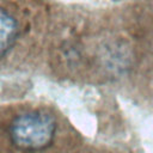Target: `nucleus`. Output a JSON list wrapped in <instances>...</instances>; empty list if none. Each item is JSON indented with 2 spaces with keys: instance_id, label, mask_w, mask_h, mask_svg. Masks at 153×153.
Listing matches in <instances>:
<instances>
[{
  "instance_id": "obj_1",
  "label": "nucleus",
  "mask_w": 153,
  "mask_h": 153,
  "mask_svg": "<svg viewBox=\"0 0 153 153\" xmlns=\"http://www.w3.org/2000/svg\"><path fill=\"white\" fill-rule=\"evenodd\" d=\"M55 133L54 117L39 111L17 116L10 129L12 142L22 151H39L48 147L54 140Z\"/></svg>"
},
{
  "instance_id": "obj_2",
  "label": "nucleus",
  "mask_w": 153,
  "mask_h": 153,
  "mask_svg": "<svg viewBox=\"0 0 153 153\" xmlns=\"http://www.w3.org/2000/svg\"><path fill=\"white\" fill-rule=\"evenodd\" d=\"M18 35L16 19L0 8V57L6 55L13 47Z\"/></svg>"
}]
</instances>
